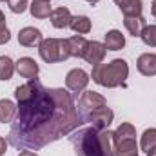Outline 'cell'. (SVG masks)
<instances>
[{
	"instance_id": "cell-27",
	"label": "cell",
	"mask_w": 156,
	"mask_h": 156,
	"mask_svg": "<svg viewBox=\"0 0 156 156\" xmlns=\"http://www.w3.org/2000/svg\"><path fill=\"white\" fill-rule=\"evenodd\" d=\"M18 156H38L37 153H33V151H29V149H24V151H20Z\"/></svg>"
},
{
	"instance_id": "cell-11",
	"label": "cell",
	"mask_w": 156,
	"mask_h": 156,
	"mask_svg": "<svg viewBox=\"0 0 156 156\" xmlns=\"http://www.w3.org/2000/svg\"><path fill=\"white\" fill-rule=\"evenodd\" d=\"M136 67L140 75L144 76H154L156 75V55L154 53H144L136 60Z\"/></svg>"
},
{
	"instance_id": "cell-9",
	"label": "cell",
	"mask_w": 156,
	"mask_h": 156,
	"mask_svg": "<svg viewBox=\"0 0 156 156\" xmlns=\"http://www.w3.org/2000/svg\"><path fill=\"white\" fill-rule=\"evenodd\" d=\"M15 67L18 71V75L22 78H27V80H33V78L38 76L40 67L38 64L31 58V56H22L18 62H15Z\"/></svg>"
},
{
	"instance_id": "cell-8",
	"label": "cell",
	"mask_w": 156,
	"mask_h": 156,
	"mask_svg": "<svg viewBox=\"0 0 156 156\" xmlns=\"http://www.w3.org/2000/svg\"><path fill=\"white\" fill-rule=\"evenodd\" d=\"M105 53H107L105 45H104L102 42L93 40V42L87 44V51H85V55H83V60H85L87 64H91V66H98V64L104 62Z\"/></svg>"
},
{
	"instance_id": "cell-16",
	"label": "cell",
	"mask_w": 156,
	"mask_h": 156,
	"mask_svg": "<svg viewBox=\"0 0 156 156\" xmlns=\"http://www.w3.org/2000/svg\"><path fill=\"white\" fill-rule=\"evenodd\" d=\"M104 45L107 51H120L125 47V37L118 31V29H111L105 33V40H104Z\"/></svg>"
},
{
	"instance_id": "cell-28",
	"label": "cell",
	"mask_w": 156,
	"mask_h": 156,
	"mask_svg": "<svg viewBox=\"0 0 156 156\" xmlns=\"http://www.w3.org/2000/svg\"><path fill=\"white\" fill-rule=\"evenodd\" d=\"M151 13H153V16L156 18V0H153V4H151Z\"/></svg>"
},
{
	"instance_id": "cell-4",
	"label": "cell",
	"mask_w": 156,
	"mask_h": 156,
	"mask_svg": "<svg viewBox=\"0 0 156 156\" xmlns=\"http://www.w3.org/2000/svg\"><path fill=\"white\" fill-rule=\"evenodd\" d=\"M40 58L45 64H55V62H64L71 58L69 55V44L67 38H45L38 45Z\"/></svg>"
},
{
	"instance_id": "cell-17",
	"label": "cell",
	"mask_w": 156,
	"mask_h": 156,
	"mask_svg": "<svg viewBox=\"0 0 156 156\" xmlns=\"http://www.w3.org/2000/svg\"><path fill=\"white\" fill-rule=\"evenodd\" d=\"M29 11H31V16L33 18H38V20H44V18H49L51 15V0H33L29 4Z\"/></svg>"
},
{
	"instance_id": "cell-12",
	"label": "cell",
	"mask_w": 156,
	"mask_h": 156,
	"mask_svg": "<svg viewBox=\"0 0 156 156\" xmlns=\"http://www.w3.org/2000/svg\"><path fill=\"white\" fill-rule=\"evenodd\" d=\"M71 11L67 7H56L51 11L49 15V20L53 24V27L56 29H64V27H69V22H71Z\"/></svg>"
},
{
	"instance_id": "cell-18",
	"label": "cell",
	"mask_w": 156,
	"mask_h": 156,
	"mask_svg": "<svg viewBox=\"0 0 156 156\" xmlns=\"http://www.w3.org/2000/svg\"><path fill=\"white\" fill-rule=\"evenodd\" d=\"M67 44H69V55H71V56H75V58H83L89 42L83 38L82 35L69 37V38H67Z\"/></svg>"
},
{
	"instance_id": "cell-23",
	"label": "cell",
	"mask_w": 156,
	"mask_h": 156,
	"mask_svg": "<svg viewBox=\"0 0 156 156\" xmlns=\"http://www.w3.org/2000/svg\"><path fill=\"white\" fill-rule=\"evenodd\" d=\"M140 38L144 40L145 45H149V47H156V26H145V29L142 31Z\"/></svg>"
},
{
	"instance_id": "cell-1",
	"label": "cell",
	"mask_w": 156,
	"mask_h": 156,
	"mask_svg": "<svg viewBox=\"0 0 156 156\" xmlns=\"http://www.w3.org/2000/svg\"><path fill=\"white\" fill-rule=\"evenodd\" d=\"M82 123L71 93L58 87H44L37 82L35 94L18 104L16 118L9 131V144L16 149L37 151L62 138Z\"/></svg>"
},
{
	"instance_id": "cell-31",
	"label": "cell",
	"mask_w": 156,
	"mask_h": 156,
	"mask_svg": "<svg viewBox=\"0 0 156 156\" xmlns=\"http://www.w3.org/2000/svg\"><path fill=\"white\" fill-rule=\"evenodd\" d=\"M0 2H4V0H0Z\"/></svg>"
},
{
	"instance_id": "cell-25",
	"label": "cell",
	"mask_w": 156,
	"mask_h": 156,
	"mask_svg": "<svg viewBox=\"0 0 156 156\" xmlns=\"http://www.w3.org/2000/svg\"><path fill=\"white\" fill-rule=\"evenodd\" d=\"M7 5H9V9H11L13 13L22 15V13L27 9L29 2H27V0H7Z\"/></svg>"
},
{
	"instance_id": "cell-21",
	"label": "cell",
	"mask_w": 156,
	"mask_h": 156,
	"mask_svg": "<svg viewBox=\"0 0 156 156\" xmlns=\"http://www.w3.org/2000/svg\"><path fill=\"white\" fill-rule=\"evenodd\" d=\"M15 71V62L9 56H0V80H11Z\"/></svg>"
},
{
	"instance_id": "cell-19",
	"label": "cell",
	"mask_w": 156,
	"mask_h": 156,
	"mask_svg": "<svg viewBox=\"0 0 156 156\" xmlns=\"http://www.w3.org/2000/svg\"><path fill=\"white\" fill-rule=\"evenodd\" d=\"M16 111H18V107H16L11 100H7V98L0 100V123H9V122H13L15 116H16Z\"/></svg>"
},
{
	"instance_id": "cell-29",
	"label": "cell",
	"mask_w": 156,
	"mask_h": 156,
	"mask_svg": "<svg viewBox=\"0 0 156 156\" xmlns=\"http://www.w3.org/2000/svg\"><path fill=\"white\" fill-rule=\"evenodd\" d=\"M147 156H156V147H153L151 151H147Z\"/></svg>"
},
{
	"instance_id": "cell-15",
	"label": "cell",
	"mask_w": 156,
	"mask_h": 156,
	"mask_svg": "<svg viewBox=\"0 0 156 156\" xmlns=\"http://www.w3.org/2000/svg\"><path fill=\"white\" fill-rule=\"evenodd\" d=\"M115 154L116 156H138V144H136V138L116 140Z\"/></svg>"
},
{
	"instance_id": "cell-13",
	"label": "cell",
	"mask_w": 156,
	"mask_h": 156,
	"mask_svg": "<svg viewBox=\"0 0 156 156\" xmlns=\"http://www.w3.org/2000/svg\"><path fill=\"white\" fill-rule=\"evenodd\" d=\"M115 4L120 7L123 16H140L144 11L142 0H115Z\"/></svg>"
},
{
	"instance_id": "cell-2",
	"label": "cell",
	"mask_w": 156,
	"mask_h": 156,
	"mask_svg": "<svg viewBox=\"0 0 156 156\" xmlns=\"http://www.w3.org/2000/svg\"><path fill=\"white\" fill-rule=\"evenodd\" d=\"M76 156H116V136L109 129H94L85 127L71 136Z\"/></svg>"
},
{
	"instance_id": "cell-26",
	"label": "cell",
	"mask_w": 156,
	"mask_h": 156,
	"mask_svg": "<svg viewBox=\"0 0 156 156\" xmlns=\"http://www.w3.org/2000/svg\"><path fill=\"white\" fill-rule=\"evenodd\" d=\"M5 149H7V142H5V138L0 136V156L5 154Z\"/></svg>"
},
{
	"instance_id": "cell-30",
	"label": "cell",
	"mask_w": 156,
	"mask_h": 156,
	"mask_svg": "<svg viewBox=\"0 0 156 156\" xmlns=\"http://www.w3.org/2000/svg\"><path fill=\"white\" fill-rule=\"evenodd\" d=\"M85 2H87V4H91V5H94V4H98L100 0H85Z\"/></svg>"
},
{
	"instance_id": "cell-7",
	"label": "cell",
	"mask_w": 156,
	"mask_h": 156,
	"mask_svg": "<svg viewBox=\"0 0 156 156\" xmlns=\"http://www.w3.org/2000/svg\"><path fill=\"white\" fill-rule=\"evenodd\" d=\"M89 75L83 71V69H71L69 73H67V76H66V85H67V89L69 91H73V93H82V91H85V87H87V83H89Z\"/></svg>"
},
{
	"instance_id": "cell-24",
	"label": "cell",
	"mask_w": 156,
	"mask_h": 156,
	"mask_svg": "<svg viewBox=\"0 0 156 156\" xmlns=\"http://www.w3.org/2000/svg\"><path fill=\"white\" fill-rule=\"evenodd\" d=\"M9 40H11V33H9V29L5 26V15L0 11V45L7 44Z\"/></svg>"
},
{
	"instance_id": "cell-5",
	"label": "cell",
	"mask_w": 156,
	"mask_h": 156,
	"mask_svg": "<svg viewBox=\"0 0 156 156\" xmlns=\"http://www.w3.org/2000/svg\"><path fill=\"white\" fill-rule=\"evenodd\" d=\"M105 105H107V100L100 93L83 91L80 94V98H78V105H76L80 120H82V116H85V115H89V113H93V111H96L100 107H105Z\"/></svg>"
},
{
	"instance_id": "cell-14",
	"label": "cell",
	"mask_w": 156,
	"mask_h": 156,
	"mask_svg": "<svg viewBox=\"0 0 156 156\" xmlns=\"http://www.w3.org/2000/svg\"><path fill=\"white\" fill-rule=\"evenodd\" d=\"M123 26H125L127 33L136 38V37L142 35V31L145 29L147 22H145V18H144L142 15H140V16H125V18H123Z\"/></svg>"
},
{
	"instance_id": "cell-22",
	"label": "cell",
	"mask_w": 156,
	"mask_h": 156,
	"mask_svg": "<svg viewBox=\"0 0 156 156\" xmlns=\"http://www.w3.org/2000/svg\"><path fill=\"white\" fill-rule=\"evenodd\" d=\"M140 147L147 153L151 151L153 147H156V129L151 127V129H145L144 134H142V140H140Z\"/></svg>"
},
{
	"instance_id": "cell-20",
	"label": "cell",
	"mask_w": 156,
	"mask_h": 156,
	"mask_svg": "<svg viewBox=\"0 0 156 156\" xmlns=\"http://www.w3.org/2000/svg\"><path fill=\"white\" fill-rule=\"evenodd\" d=\"M69 27L76 33V35H87L89 31H91V20H89V16H85V15H76V16H73L71 18V22H69Z\"/></svg>"
},
{
	"instance_id": "cell-6",
	"label": "cell",
	"mask_w": 156,
	"mask_h": 156,
	"mask_svg": "<svg viewBox=\"0 0 156 156\" xmlns=\"http://www.w3.org/2000/svg\"><path fill=\"white\" fill-rule=\"evenodd\" d=\"M113 118H115V113L105 105V107H100V109H96V111H93V113L82 116V122L91 123V127L102 131V129H107V127L111 125Z\"/></svg>"
},
{
	"instance_id": "cell-10",
	"label": "cell",
	"mask_w": 156,
	"mask_h": 156,
	"mask_svg": "<svg viewBox=\"0 0 156 156\" xmlns=\"http://www.w3.org/2000/svg\"><path fill=\"white\" fill-rule=\"evenodd\" d=\"M42 40H44V37L37 27H22L18 31V44L24 47H38Z\"/></svg>"
},
{
	"instance_id": "cell-3",
	"label": "cell",
	"mask_w": 156,
	"mask_h": 156,
	"mask_svg": "<svg viewBox=\"0 0 156 156\" xmlns=\"http://www.w3.org/2000/svg\"><path fill=\"white\" fill-rule=\"evenodd\" d=\"M127 76H129V64L123 58H115L109 64L93 66V73H91L93 82H96L102 87H109V89L123 85Z\"/></svg>"
}]
</instances>
